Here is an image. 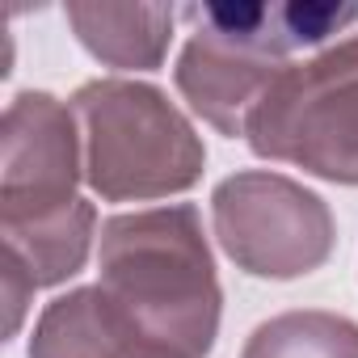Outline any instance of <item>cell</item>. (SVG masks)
<instances>
[{
	"label": "cell",
	"mask_w": 358,
	"mask_h": 358,
	"mask_svg": "<svg viewBox=\"0 0 358 358\" xmlns=\"http://www.w3.org/2000/svg\"><path fill=\"white\" fill-rule=\"evenodd\" d=\"M101 291L152 337L207 358L220 333V278L190 203L110 215L101 224Z\"/></svg>",
	"instance_id": "6da1fadb"
},
{
	"label": "cell",
	"mask_w": 358,
	"mask_h": 358,
	"mask_svg": "<svg viewBox=\"0 0 358 358\" xmlns=\"http://www.w3.org/2000/svg\"><path fill=\"white\" fill-rule=\"evenodd\" d=\"M194 22L173 80L190 110L228 139H245L270 85L291 68L295 47H316L358 22V9L333 5H190Z\"/></svg>",
	"instance_id": "7a4b0ae2"
},
{
	"label": "cell",
	"mask_w": 358,
	"mask_h": 358,
	"mask_svg": "<svg viewBox=\"0 0 358 358\" xmlns=\"http://www.w3.org/2000/svg\"><path fill=\"white\" fill-rule=\"evenodd\" d=\"M85 182L106 203H148L199 186L207 148L190 118L148 80H89L72 97Z\"/></svg>",
	"instance_id": "3957f363"
},
{
	"label": "cell",
	"mask_w": 358,
	"mask_h": 358,
	"mask_svg": "<svg viewBox=\"0 0 358 358\" xmlns=\"http://www.w3.org/2000/svg\"><path fill=\"white\" fill-rule=\"evenodd\" d=\"M245 139L266 160L358 186V34L291 64L262 97Z\"/></svg>",
	"instance_id": "277c9868"
},
{
	"label": "cell",
	"mask_w": 358,
	"mask_h": 358,
	"mask_svg": "<svg viewBox=\"0 0 358 358\" xmlns=\"http://www.w3.org/2000/svg\"><path fill=\"white\" fill-rule=\"evenodd\" d=\"M220 249L253 278H303L333 253L329 203L295 177L270 169L232 173L211 194Z\"/></svg>",
	"instance_id": "5b68a950"
},
{
	"label": "cell",
	"mask_w": 358,
	"mask_h": 358,
	"mask_svg": "<svg viewBox=\"0 0 358 358\" xmlns=\"http://www.w3.org/2000/svg\"><path fill=\"white\" fill-rule=\"evenodd\" d=\"M80 177L76 114L51 93H17L0 118V232L68 215L80 203Z\"/></svg>",
	"instance_id": "8992f818"
},
{
	"label": "cell",
	"mask_w": 358,
	"mask_h": 358,
	"mask_svg": "<svg viewBox=\"0 0 358 358\" xmlns=\"http://www.w3.org/2000/svg\"><path fill=\"white\" fill-rule=\"evenodd\" d=\"M30 358H190L139 329L101 287H76L51 299L34 324Z\"/></svg>",
	"instance_id": "52a82bcc"
},
{
	"label": "cell",
	"mask_w": 358,
	"mask_h": 358,
	"mask_svg": "<svg viewBox=\"0 0 358 358\" xmlns=\"http://www.w3.org/2000/svg\"><path fill=\"white\" fill-rule=\"evenodd\" d=\"M64 17L93 59L122 72H152L164 64L177 9L173 5H68Z\"/></svg>",
	"instance_id": "ba28073f"
},
{
	"label": "cell",
	"mask_w": 358,
	"mask_h": 358,
	"mask_svg": "<svg viewBox=\"0 0 358 358\" xmlns=\"http://www.w3.org/2000/svg\"><path fill=\"white\" fill-rule=\"evenodd\" d=\"M93 224H97V211L89 199H80L68 215L34 228H17V232H0V241H5V253H13L26 266L34 287H55L85 266L93 245Z\"/></svg>",
	"instance_id": "9c48e42d"
},
{
	"label": "cell",
	"mask_w": 358,
	"mask_h": 358,
	"mask_svg": "<svg viewBox=\"0 0 358 358\" xmlns=\"http://www.w3.org/2000/svg\"><path fill=\"white\" fill-rule=\"evenodd\" d=\"M241 358H358V324L320 308L282 312L249 333Z\"/></svg>",
	"instance_id": "30bf717a"
},
{
	"label": "cell",
	"mask_w": 358,
	"mask_h": 358,
	"mask_svg": "<svg viewBox=\"0 0 358 358\" xmlns=\"http://www.w3.org/2000/svg\"><path fill=\"white\" fill-rule=\"evenodd\" d=\"M0 282H5V308H9V320H5V333H17V324H22V316H26V303H30V295L38 291L34 282H30V274H26V266L13 257V253H5L0 257Z\"/></svg>",
	"instance_id": "8fae6325"
}]
</instances>
